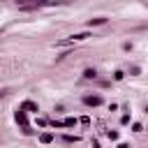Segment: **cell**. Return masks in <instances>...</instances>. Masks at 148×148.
<instances>
[{
  "mask_svg": "<svg viewBox=\"0 0 148 148\" xmlns=\"http://www.w3.org/2000/svg\"><path fill=\"white\" fill-rule=\"evenodd\" d=\"M118 148H130V146L127 143H118Z\"/></svg>",
  "mask_w": 148,
  "mask_h": 148,
  "instance_id": "cell-7",
  "label": "cell"
},
{
  "mask_svg": "<svg viewBox=\"0 0 148 148\" xmlns=\"http://www.w3.org/2000/svg\"><path fill=\"white\" fill-rule=\"evenodd\" d=\"M106 134H109V139H113V141H116V139H118V132H111V130H109V132H106Z\"/></svg>",
  "mask_w": 148,
  "mask_h": 148,
  "instance_id": "cell-6",
  "label": "cell"
},
{
  "mask_svg": "<svg viewBox=\"0 0 148 148\" xmlns=\"http://www.w3.org/2000/svg\"><path fill=\"white\" fill-rule=\"evenodd\" d=\"M83 76H86V79H95V76H97V72H95V69H86V72H83Z\"/></svg>",
  "mask_w": 148,
  "mask_h": 148,
  "instance_id": "cell-4",
  "label": "cell"
},
{
  "mask_svg": "<svg viewBox=\"0 0 148 148\" xmlns=\"http://www.w3.org/2000/svg\"><path fill=\"white\" fill-rule=\"evenodd\" d=\"M83 104H88V106H99V104H102V97H99V95H86V97H83Z\"/></svg>",
  "mask_w": 148,
  "mask_h": 148,
  "instance_id": "cell-2",
  "label": "cell"
},
{
  "mask_svg": "<svg viewBox=\"0 0 148 148\" xmlns=\"http://www.w3.org/2000/svg\"><path fill=\"white\" fill-rule=\"evenodd\" d=\"M39 139H42V143H51V139H53V134H49V132H46V134H42Z\"/></svg>",
  "mask_w": 148,
  "mask_h": 148,
  "instance_id": "cell-5",
  "label": "cell"
},
{
  "mask_svg": "<svg viewBox=\"0 0 148 148\" xmlns=\"http://www.w3.org/2000/svg\"><path fill=\"white\" fill-rule=\"evenodd\" d=\"M102 23H106V18H104V16H97V18H90V25H102Z\"/></svg>",
  "mask_w": 148,
  "mask_h": 148,
  "instance_id": "cell-3",
  "label": "cell"
},
{
  "mask_svg": "<svg viewBox=\"0 0 148 148\" xmlns=\"http://www.w3.org/2000/svg\"><path fill=\"white\" fill-rule=\"evenodd\" d=\"M90 37V32H76V35H72V37H67V39H62L60 44H72V42H83V39H88Z\"/></svg>",
  "mask_w": 148,
  "mask_h": 148,
  "instance_id": "cell-1",
  "label": "cell"
},
{
  "mask_svg": "<svg viewBox=\"0 0 148 148\" xmlns=\"http://www.w3.org/2000/svg\"><path fill=\"white\" fill-rule=\"evenodd\" d=\"M5 92H7V90H0V97H5Z\"/></svg>",
  "mask_w": 148,
  "mask_h": 148,
  "instance_id": "cell-8",
  "label": "cell"
}]
</instances>
